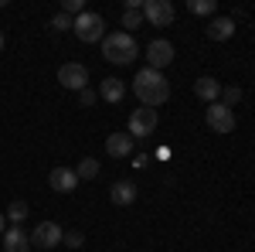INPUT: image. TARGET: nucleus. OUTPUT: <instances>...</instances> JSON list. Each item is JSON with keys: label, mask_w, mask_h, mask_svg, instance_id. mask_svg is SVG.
<instances>
[{"label": "nucleus", "mask_w": 255, "mask_h": 252, "mask_svg": "<svg viewBox=\"0 0 255 252\" xmlns=\"http://www.w3.org/2000/svg\"><path fill=\"white\" fill-rule=\"evenodd\" d=\"M133 92H136V99L146 109H157V106H163V102L170 99V82L163 78V72L143 68V72H136V78H133Z\"/></svg>", "instance_id": "obj_1"}, {"label": "nucleus", "mask_w": 255, "mask_h": 252, "mask_svg": "<svg viewBox=\"0 0 255 252\" xmlns=\"http://www.w3.org/2000/svg\"><path fill=\"white\" fill-rule=\"evenodd\" d=\"M136 55H139L136 38H133V34H126V31H113V34H106V38H102V58L113 61V65H129Z\"/></svg>", "instance_id": "obj_2"}, {"label": "nucleus", "mask_w": 255, "mask_h": 252, "mask_svg": "<svg viewBox=\"0 0 255 252\" xmlns=\"http://www.w3.org/2000/svg\"><path fill=\"white\" fill-rule=\"evenodd\" d=\"M72 31H75L79 41H85V44L102 41V38H106V17H102V14H92V10H85V14H79V17L72 20Z\"/></svg>", "instance_id": "obj_3"}, {"label": "nucleus", "mask_w": 255, "mask_h": 252, "mask_svg": "<svg viewBox=\"0 0 255 252\" xmlns=\"http://www.w3.org/2000/svg\"><path fill=\"white\" fill-rule=\"evenodd\" d=\"M58 82L72 92H82V89H89V68L82 61H65L58 68Z\"/></svg>", "instance_id": "obj_4"}, {"label": "nucleus", "mask_w": 255, "mask_h": 252, "mask_svg": "<svg viewBox=\"0 0 255 252\" xmlns=\"http://www.w3.org/2000/svg\"><path fill=\"white\" fill-rule=\"evenodd\" d=\"M61 239H65V232H61L58 222H38L34 232H31V246H38V249H55V246H61Z\"/></svg>", "instance_id": "obj_5"}, {"label": "nucleus", "mask_w": 255, "mask_h": 252, "mask_svg": "<svg viewBox=\"0 0 255 252\" xmlns=\"http://www.w3.org/2000/svg\"><path fill=\"white\" fill-rule=\"evenodd\" d=\"M143 20H150L153 27L174 24V3L170 0H143Z\"/></svg>", "instance_id": "obj_6"}, {"label": "nucleus", "mask_w": 255, "mask_h": 252, "mask_svg": "<svg viewBox=\"0 0 255 252\" xmlns=\"http://www.w3.org/2000/svg\"><path fill=\"white\" fill-rule=\"evenodd\" d=\"M204 119H208V126H211L215 133H232V130H235V109H228V106H221V102H211V106L204 109Z\"/></svg>", "instance_id": "obj_7"}, {"label": "nucleus", "mask_w": 255, "mask_h": 252, "mask_svg": "<svg viewBox=\"0 0 255 252\" xmlns=\"http://www.w3.org/2000/svg\"><path fill=\"white\" fill-rule=\"evenodd\" d=\"M146 68H153V72H163L170 61H174V44L167 38H157V41H150V48H146Z\"/></svg>", "instance_id": "obj_8"}, {"label": "nucleus", "mask_w": 255, "mask_h": 252, "mask_svg": "<svg viewBox=\"0 0 255 252\" xmlns=\"http://www.w3.org/2000/svg\"><path fill=\"white\" fill-rule=\"evenodd\" d=\"M157 130V109H133L129 113V136L133 140H139V136H150Z\"/></svg>", "instance_id": "obj_9"}, {"label": "nucleus", "mask_w": 255, "mask_h": 252, "mask_svg": "<svg viewBox=\"0 0 255 252\" xmlns=\"http://www.w3.org/2000/svg\"><path fill=\"white\" fill-rule=\"evenodd\" d=\"M48 184H51V191H58V194H72L79 188V174H75V167H55L48 174Z\"/></svg>", "instance_id": "obj_10"}, {"label": "nucleus", "mask_w": 255, "mask_h": 252, "mask_svg": "<svg viewBox=\"0 0 255 252\" xmlns=\"http://www.w3.org/2000/svg\"><path fill=\"white\" fill-rule=\"evenodd\" d=\"M0 239H3V252H27L31 249V239H27V232L20 225H10Z\"/></svg>", "instance_id": "obj_11"}, {"label": "nucleus", "mask_w": 255, "mask_h": 252, "mask_svg": "<svg viewBox=\"0 0 255 252\" xmlns=\"http://www.w3.org/2000/svg\"><path fill=\"white\" fill-rule=\"evenodd\" d=\"M133 136L129 133H109L106 136V150H109V157H129L133 154Z\"/></svg>", "instance_id": "obj_12"}, {"label": "nucleus", "mask_w": 255, "mask_h": 252, "mask_svg": "<svg viewBox=\"0 0 255 252\" xmlns=\"http://www.w3.org/2000/svg\"><path fill=\"white\" fill-rule=\"evenodd\" d=\"M109 201L119 205V208L133 205V201H136V184H129V181H116V184L109 188Z\"/></svg>", "instance_id": "obj_13"}, {"label": "nucleus", "mask_w": 255, "mask_h": 252, "mask_svg": "<svg viewBox=\"0 0 255 252\" xmlns=\"http://www.w3.org/2000/svg\"><path fill=\"white\" fill-rule=\"evenodd\" d=\"M194 92L204 99L208 106H211V102H218V96H221V82H218V78H211V75H201L194 82Z\"/></svg>", "instance_id": "obj_14"}, {"label": "nucleus", "mask_w": 255, "mask_h": 252, "mask_svg": "<svg viewBox=\"0 0 255 252\" xmlns=\"http://www.w3.org/2000/svg\"><path fill=\"white\" fill-rule=\"evenodd\" d=\"M123 96H126V82H123V78H102L99 99H106V102H123Z\"/></svg>", "instance_id": "obj_15"}, {"label": "nucleus", "mask_w": 255, "mask_h": 252, "mask_svg": "<svg viewBox=\"0 0 255 252\" xmlns=\"http://www.w3.org/2000/svg\"><path fill=\"white\" fill-rule=\"evenodd\" d=\"M232 34H235V20L232 17H215L208 24V38L211 41H228Z\"/></svg>", "instance_id": "obj_16"}, {"label": "nucleus", "mask_w": 255, "mask_h": 252, "mask_svg": "<svg viewBox=\"0 0 255 252\" xmlns=\"http://www.w3.org/2000/svg\"><path fill=\"white\" fill-rule=\"evenodd\" d=\"M75 174H79V181H92V177L99 174V160L96 157H82V164L75 167Z\"/></svg>", "instance_id": "obj_17"}, {"label": "nucleus", "mask_w": 255, "mask_h": 252, "mask_svg": "<svg viewBox=\"0 0 255 252\" xmlns=\"http://www.w3.org/2000/svg\"><path fill=\"white\" fill-rule=\"evenodd\" d=\"M139 24H143V10H136V7H126V10H123V27H126V34H133Z\"/></svg>", "instance_id": "obj_18"}, {"label": "nucleus", "mask_w": 255, "mask_h": 252, "mask_svg": "<svg viewBox=\"0 0 255 252\" xmlns=\"http://www.w3.org/2000/svg\"><path fill=\"white\" fill-rule=\"evenodd\" d=\"M3 215H7L10 225H20V222L27 218V201H10V208H7Z\"/></svg>", "instance_id": "obj_19"}, {"label": "nucleus", "mask_w": 255, "mask_h": 252, "mask_svg": "<svg viewBox=\"0 0 255 252\" xmlns=\"http://www.w3.org/2000/svg\"><path fill=\"white\" fill-rule=\"evenodd\" d=\"M218 102H221V106H228V109H235L238 102H242V89H235V85H232V89H225V85H221V96H218Z\"/></svg>", "instance_id": "obj_20"}, {"label": "nucleus", "mask_w": 255, "mask_h": 252, "mask_svg": "<svg viewBox=\"0 0 255 252\" xmlns=\"http://www.w3.org/2000/svg\"><path fill=\"white\" fill-rule=\"evenodd\" d=\"M187 7H191V14H201V17H208V14L218 10L215 0H187Z\"/></svg>", "instance_id": "obj_21"}, {"label": "nucleus", "mask_w": 255, "mask_h": 252, "mask_svg": "<svg viewBox=\"0 0 255 252\" xmlns=\"http://www.w3.org/2000/svg\"><path fill=\"white\" fill-rule=\"evenodd\" d=\"M61 242H65L68 249H82V246H85V235H82L79 229H72V232H65V239H61Z\"/></svg>", "instance_id": "obj_22"}, {"label": "nucleus", "mask_w": 255, "mask_h": 252, "mask_svg": "<svg viewBox=\"0 0 255 252\" xmlns=\"http://www.w3.org/2000/svg\"><path fill=\"white\" fill-rule=\"evenodd\" d=\"M65 14H68V17L85 14V0H65Z\"/></svg>", "instance_id": "obj_23"}, {"label": "nucleus", "mask_w": 255, "mask_h": 252, "mask_svg": "<svg viewBox=\"0 0 255 252\" xmlns=\"http://www.w3.org/2000/svg\"><path fill=\"white\" fill-rule=\"evenodd\" d=\"M72 20H75V17H68V14L61 10V14L51 17V27H55V31H68V27H72Z\"/></svg>", "instance_id": "obj_24"}, {"label": "nucleus", "mask_w": 255, "mask_h": 252, "mask_svg": "<svg viewBox=\"0 0 255 252\" xmlns=\"http://www.w3.org/2000/svg\"><path fill=\"white\" fill-rule=\"evenodd\" d=\"M96 99H99V92H92V89H82V92H79L82 106H96Z\"/></svg>", "instance_id": "obj_25"}, {"label": "nucleus", "mask_w": 255, "mask_h": 252, "mask_svg": "<svg viewBox=\"0 0 255 252\" xmlns=\"http://www.w3.org/2000/svg\"><path fill=\"white\" fill-rule=\"evenodd\" d=\"M7 232V215H0V235Z\"/></svg>", "instance_id": "obj_26"}, {"label": "nucleus", "mask_w": 255, "mask_h": 252, "mask_svg": "<svg viewBox=\"0 0 255 252\" xmlns=\"http://www.w3.org/2000/svg\"><path fill=\"white\" fill-rule=\"evenodd\" d=\"M0 48H3V34H0Z\"/></svg>", "instance_id": "obj_27"}]
</instances>
